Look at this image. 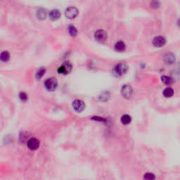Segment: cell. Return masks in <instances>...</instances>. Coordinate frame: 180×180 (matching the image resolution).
I'll return each instance as SVG.
<instances>
[{
	"label": "cell",
	"mask_w": 180,
	"mask_h": 180,
	"mask_svg": "<svg viewBox=\"0 0 180 180\" xmlns=\"http://www.w3.org/2000/svg\"><path fill=\"white\" fill-rule=\"evenodd\" d=\"M166 44V39L163 36L156 37L153 40V44L156 47H161Z\"/></svg>",
	"instance_id": "obj_9"
},
{
	"label": "cell",
	"mask_w": 180,
	"mask_h": 180,
	"mask_svg": "<svg viewBox=\"0 0 180 180\" xmlns=\"http://www.w3.org/2000/svg\"><path fill=\"white\" fill-rule=\"evenodd\" d=\"M150 6L151 7L154 8V9H157L160 7V2L158 0H152L150 2Z\"/></svg>",
	"instance_id": "obj_21"
},
{
	"label": "cell",
	"mask_w": 180,
	"mask_h": 180,
	"mask_svg": "<svg viewBox=\"0 0 180 180\" xmlns=\"http://www.w3.org/2000/svg\"><path fill=\"white\" fill-rule=\"evenodd\" d=\"M45 72H46V68L44 67H41L38 70V71L36 72V74H35V78L37 80H40L42 77V76L44 75Z\"/></svg>",
	"instance_id": "obj_14"
},
{
	"label": "cell",
	"mask_w": 180,
	"mask_h": 180,
	"mask_svg": "<svg viewBox=\"0 0 180 180\" xmlns=\"http://www.w3.org/2000/svg\"><path fill=\"white\" fill-rule=\"evenodd\" d=\"M27 145L29 149L32 150H35L40 147V141H39L38 139H36V138L35 137H32L30 138V139L28 141Z\"/></svg>",
	"instance_id": "obj_5"
},
{
	"label": "cell",
	"mask_w": 180,
	"mask_h": 180,
	"mask_svg": "<svg viewBox=\"0 0 180 180\" xmlns=\"http://www.w3.org/2000/svg\"><path fill=\"white\" fill-rule=\"evenodd\" d=\"M49 18L52 21H56L60 16V13L58 10L57 9H54V10L51 11L49 13Z\"/></svg>",
	"instance_id": "obj_11"
},
{
	"label": "cell",
	"mask_w": 180,
	"mask_h": 180,
	"mask_svg": "<svg viewBox=\"0 0 180 180\" xmlns=\"http://www.w3.org/2000/svg\"><path fill=\"white\" fill-rule=\"evenodd\" d=\"M94 38L99 42H103L107 39V33L103 30H98L94 34Z\"/></svg>",
	"instance_id": "obj_7"
},
{
	"label": "cell",
	"mask_w": 180,
	"mask_h": 180,
	"mask_svg": "<svg viewBox=\"0 0 180 180\" xmlns=\"http://www.w3.org/2000/svg\"><path fill=\"white\" fill-rule=\"evenodd\" d=\"M65 15L69 19H73L78 15V10L75 7H70L66 9Z\"/></svg>",
	"instance_id": "obj_4"
},
{
	"label": "cell",
	"mask_w": 180,
	"mask_h": 180,
	"mask_svg": "<svg viewBox=\"0 0 180 180\" xmlns=\"http://www.w3.org/2000/svg\"><path fill=\"white\" fill-rule=\"evenodd\" d=\"M68 32L72 37H75L77 35V28L73 25H70L68 28Z\"/></svg>",
	"instance_id": "obj_18"
},
{
	"label": "cell",
	"mask_w": 180,
	"mask_h": 180,
	"mask_svg": "<svg viewBox=\"0 0 180 180\" xmlns=\"http://www.w3.org/2000/svg\"><path fill=\"white\" fill-rule=\"evenodd\" d=\"M177 25H178V26L180 28V18H179V20L177 21Z\"/></svg>",
	"instance_id": "obj_23"
},
{
	"label": "cell",
	"mask_w": 180,
	"mask_h": 180,
	"mask_svg": "<svg viewBox=\"0 0 180 180\" xmlns=\"http://www.w3.org/2000/svg\"><path fill=\"white\" fill-rule=\"evenodd\" d=\"M121 93H122V95L124 97L126 98V99H129V98L131 97L132 94V88L128 85H124L122 87V89H121Z\"/></svg>",
	"instance_id": "obj_8"
},
{
	"label": "cell",
	"mask_w": 180,
	"mask_h": 180,
	"mask_svg": "<svg viewBox=\"0 0 180 180\" xmlns=\"http://www.w3.org/2000/svg\"><path fill=\"white\" fill-rule=\"evenodd\" d=\"M0 59L4 63L7 62L8 60L10 59V54H9V53L7 52V51L1 52V55H0Z\"/></svg>",
	"instance_id": "obj_15"
},
{
	"label": "cell",
	"mask_w": 180,
	"mask_h": 180,
	"mask_svg": "<svg viewBox=\"0 0 180 180\" xmlns=\"http://www.w3.org/2000/svg\"><path fill=\"white\" fill-rule=\"evenodd\" d=\"M72 68V65L69 61H65L58 68V73L60 74V75H67L71 72Z\"/></svg>",
	"instance_id": "obj_3"
},
{
	"label": "cell",
	"mask_w": 180,
	"mask_h": 180,
	"mask_svg": "<svg viewBox=\"0 0 180 180\" xmlns=\"http://www.w3.org/2000/svg\"><path fill=\"white\" fill-rule=\"evenodd\" d=\"M73 109L75 110L76 112L81 113L85 110V104L82 100L76 99L73 103Z\"/></svg>",
	"instance_id": "obj_6"
},
{
	"label": "cell",
	"mask_w": 180,
	"mask_h": 180,
	"mask_svg": "<svg viewBox=\"0 0 180 180\" xmlns=\"http://www.w3.org/2000/svg\"><path fill=\"white\" fill-rule=\"evenodd\" d=\"M161 80H162V82L165 84V85H171V84H173V78L167 75L162 76V77H161Z\"/></svg>",
	"instance_id": "obj_17"
},
{
	"label": "cell",
	"mask_w": 180,
	"mask_h": 180,
	"mask_svg": "<svg viewBox=\"0 0 180 180\" xmlns=\"http://www.w3.org/2000/svg\"><path fill=\"white\" fill-rule=\"evenodd\" d=\"M44 87L48 91H54L58 87V81L55 77H49L44 82Z\"/></svg>",
	"instance_id": "obj_2"
},
{
	"label": "cell",
	"mask_w": 180,
	"mask_h": 180,
	"mask_svg": "<svg viewBox=\"0 0 180 180\" xmlns=\"http://www.w3.org/2000/svg\"><path fill=\"white\" fill-rule=\"evenodd\" d=\"M19 98L21 101L23 102H26L28 101V94H26L24 91H21L19 94Z\"/></svg>",
	"instance_id": "obj_20"
},
{
	"label": "cell",
	"mask_w": 180,
	"mask_h": 180,
	"mask_svg": "<svg viewBox=\"0 0 180 180\" xmlns=\"http://www.w3.org/2000/svg\"><path fill=\"white\" fill-rule=\"evenodd\" d=\"M155 176L152 173H146L144 175V179H148V180H152V179H155Z\"/></svg>",
	"instance_id": "obj_22"
},
{
	"label": "cell",
	"mask_w": 180,
	"mask_h": 180,
	"mask_svg": "<svg viewBox=\"0 0 180 180\" xmlns=\"http://www.w3.org/2000/svg\"><path fill=\"white\" fill-rule=\"evenodd\" d=\"M163 60L165 61V63H166V64L171 65L175 63V60H176V58H175V54L171 52H169L164 55Z\"/></svg>",
	"instance_id": "obj_10"
},
{
	"label": "cell",
	"mask_w": 180,
	"mask_h": 180,
	"mask_svg": "<svg viewBox=\"0 0 180 180\" xmlns=\"http://www.w3.org/2000/svg\"><path fill=\"white\" fill-rule=\"evenodd\" d=\"M126 49L125 43L122 41H118L115 44V50L119 52H122Z\"/></svg>",
	"instance_id": "obj_12"
},
{
	"label": "cell",
	"mask_w": 180,
	"mask_h": 180,
	"mask_svg": "<svg viewBox=\"0 0 180 180\" xmlns=\"http://www.w3.org/2000/svg\"><path fill=\"white\" fill-rule=\"evenodd\" d=\"M163 94L164 97H166V98L172 97L174 94V90H173V88H171V87L165 88V89L163 90Z\"/></svg>",
	"instance_id": "obj_13"
},
{
	"label": "cell",
	"mask_w": 180,
	"mask_h": 180,
	"mask_svg": "<svg viewBox=\"0 0 180 180\" xmlns=\"http://www.w3.org/2000/svg\"><path fill=\"white\" fill-rule=\"evenodd\" d=\"M128 66L125 63H119L113 69V74L116 77H120L127 73Z\"/></svg>",
	"instance_id": "obj_1"
},
{
	"label": "cell",
	"mask_w": 180,
	"mask_h": 180,
	"mask_svg": "<svg viewBox=\"0 0 180 180\" xmlns=\"http://www.w3.org/2000/svg\"><path fill=\"white\" fill-rule=\"evenodd\" d=\"M120 120H121V122H122L123 125H128V124H130V122H131L132 118H131V116H130L129 115L125 114L121 117Z\"/></svg>",
	"instance_id": "obj_16"
},
{
	"label": "cell",
	"mask_w": 180,
	"mask_h": 180,
	"mask_svg": "<svg viewBox=\"0 0 180 180\" xmlns=\"http://www.w3.org/2000/svg\"><path fill=\"white\" fill-rule=\"evenodd\" d=\"M37 16L40 20H44L46 18V11L44 9H41L37 12Z\"/></svg>",
	"instance_id": "obj_19"
}]
</instances>
